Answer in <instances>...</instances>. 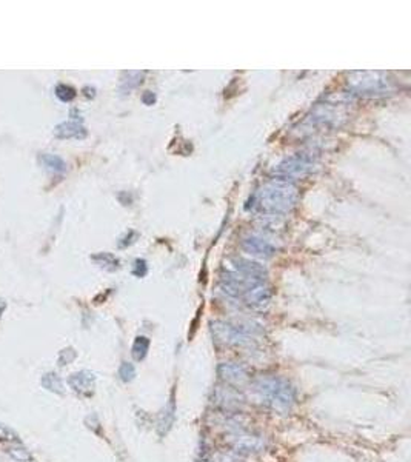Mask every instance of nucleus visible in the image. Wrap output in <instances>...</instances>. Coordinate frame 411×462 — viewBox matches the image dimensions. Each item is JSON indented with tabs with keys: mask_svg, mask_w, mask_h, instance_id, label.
<instances>
[{
	"mask_svg": "<svg viewBox=\"0 0 411 462\" xmlns=\"http://www.w3.org/2000/svg\"><path fill=\"white\" fill-rule=\"evenodd\" d=\"M297 193L285 180H272L257 193V205L265 213H288L296 202Z\"/></svg>",
	"mask_w": 411,
	"mask_h": 462,
	"instance_id": "nucleus-2",
	"label": "nucleus"
},
{
	"mask_svg": "<svg viewBox=\"0 0 411 462\" xmlns=\"http://www.w3.org/2000/svg\"><path fill=\"white\" fill-rule=\"evenodd\" d=\"M40 160L48 170H53V171H57V173L65 171V162L56 154H42Z\"/></svg>",
	"mask_w": 411,
	"mask_h": 462,
	"instance_id": "nucleus-11",
	"label": "nucleus"
},
{
	"mask_svg": "<svg viewBox=\"0 0 411 462\" xmlns=\"http://www.w3.org/2000/svg\"><path fill=\"white\" fill-rule=\"evenodd\" d=\"M142 101H144V104H147V105H153V104H154V101H156V97H154L153 92L147 91L145 94H144V97H142Z\"/></svg>",
	"mask_w": 411,
	"mask_h": 462,
	"instance_id": "nucleus-20",
	"label": "nucleus"
},
{
	"mask_svg": "<svg viewBox=\"0 0 411 462\" xmlns=\"http://www.w3.org/2000/svg\"><path fill=\"white\" fill-rule=\"evenodd\" d=\"M244 248L248 251V253H253V254H259V256H265V257H269L274 251V248L262 241V239H257V238H250V239H245L244 241Z\"/></svg>",
	"mask_w": 411,
	"mask_h": 462,
	"instance_id": "nucleus-9",
	"label": "nucleus"
},
{
	"mask_svg": "<svg viewBox=\"0 0 411 462\" xmlns=\"http://www.w3.org/2000/svg\"><path fill=\"white\" fill-rule=\"evenodd\" d=\"M211 462H242L236 451H216L211 456Z\"/></svg>",
	"mask_w": 411,
	"mask_h": 462,
	"instance_id": "nucleus-13",
	"label": "nucleus"
},
{
	"mask_svg": "<svg viewBox=\"0 0 411 462\" xmlns=\"http://www.w3.org/2000/svg\"><path fill=\"white\" fill-rule=\"evenodd\" d=\"M225 441L236 453H257V451H262L266 445L265 439L262 436L247 433L244 430L228 435Z\"/></svg>",
	"mask_w": 411,
	"mask_h": 462,
	"instance_id": "nucleus-4",
	"label": "nucleus"
},
{
	"mask_svg": "<svg viewBox=\"0 0 411 462\" xmlns=\"http://www.w3.org/2000/svg\"><path fill=\"white\" fill-rule=\"evenodd\" d=\"M251 387L259 401L272 410L287 411L296 401V391L291 384L278 376H259L253 381Z\"/></svg>",
	"mask_w": 411,
	"mask_h": 462,
	"instance_id": "nucleus-1",
	"label": "nucleus"
},
{
	"mask_svg": "<svg viewBox=\"0 0 411 462\" xmlns=\"http://www.w3.org/2000/svg\"><path fill=\"white\" fill-rule=\"evenodd\" d=\"M213 335L217 342L223 345H247L251 344V336L239 327L230 325L225 322H214L211 325Z\"/></svg>",
	"mask_w": 411,
	"mask_h": 462,
	"instance_id": "nucleus-3",
	"label": "nucleus"
},
{
	"mask_svg": "<svg viewBox=\"0 0 411 462\" xmlns=\"http://www.w3.org/2000/svg\"><path fill=\"white\" fill-rule=\"evenodd\" d=\"M93 259L97 260V262H99L102 267H105V268H108V265H111V270H116L117 265H119V260H117L113 254H110V253L96 254V256H93Z\"/></svg>",
	"mask_w": 411,
	"mask_h": 462,
	"instance_id": "nucleus-16",
	"label": "nucleus"
},
{
	"mask_svg": "<svg viewBox=\"0 0 411 462\" xmlns=\"http://www.w3.org/2000/svg\"><path fill=\"white\" fill-rule=\"evenodd\" d=\"M150 348V341L145 336H139L132 345V356L135 360H142L147 356V351Z\"/></svg>",
	"mask_w": 411,
	"mask_h": 462,
	"instance_id": "nucleus-12",
	"label": "nucleus"
},
{
	"mask_svg": "<svg viewBox=\"0 0 411 462\" xmlns=\"http://www.w3.org/2000/svg\"><path fill=\"white\" fill-rule=\"evenodd\" d=\"M8 453H10L16 460H19V462H28V460H31V454H29L28 450L23 448V447H13V448L8 450Z\"/></svg>",
	"mask_w": 411,
	"mask_h": 462,
	"instance_id": "nucleus-17",
	"label": "nucleus"
},
{
	"mask_svg": "<svg viewBox=\"0 0 411 462\" xmlns=\"http://www.w3.org/2000/svg\"><path fill=\"white\" fill-rule=\"evenodd\" d=\"M93 382H94V378L93 375H89L86 372H82V373H76L70 378V384L74 390L77 391H86V390H91L93 387Z\"/></svg>",
	"mask_w": 411,
	"mask_h": 462,
	"instance_id": "nucleus-10",
	"label": "nucleus"
},
{
	"mask_svg": "<svg viewBox=\"0 0 411 462\" xmlns=\"http://www.w3.org/2000/svg\"><path fill=\"white\" fill-rule=\"evenodd\" d=\"M311 167H313V163L310 160L297 156V157H291L285 163L279 165V174H282L284 177H302L311 171Z\"/></svg>",
	"mask_w": 411,
	"mask_h": 462,
	"instance_id": "nucleus-7",
	"label": "nucleus"
},
{
	"mask_svg": "<svg viewBox=\"0 0 411 462\" xmlns=\"http://www.w3.org/2000/svg\"><path fill=\"white\" fill-rule=\"evenodd\" d=\"M120 376L123 381H129L134 376V367L128 362H123L120 367Z\"/></svg>",
	"mask_w": 411,
	"mask_h": 462,
	"instance_id": "nucleus-19",
	"label": "nucleus"
},
{
	"mask_svg": "<svg viewBox=\"0 0 411 462\" xmlns=\"http://www.w3.org/2000/svg\"><path fill=\"white\" fill-rule=\"evenodd\" d=\"M43 387L48 388L51 391H56V393H62V382L60 379L54 375V373H50V375H45L43 376V381H42Z\"/></svg>",
	"mask_w": 411,
	"mask_h": 462,
	"instance_id": "nucleus-14",
	"label": "nucleus"
},
{
	"mask_svg": "<svg viewBox=\"0 0 411 462\" xmlns=\"http://www.w3.org/2000/svg\"><path fill=\"white\" fill-rule=\"evenodd\" d=\"M56 96L62 101V102H71L76 97V89L68 86V85H57L56 86Z\"/></svg>",
	"mask_w": 411,
	"mask_h": 462,
	"instance_id": "nucleus-15",
	"label": "nucleus"
},
{
	"mask_svg": "<svg viewBox=\"0 0 411 462\" xmlns=\"http://www.w3.org/2000/svg\"><path fill=\"white\" fill-rule=\"evenodd\" d=\"M0 441L4 442H13V441H19V436L16 435V432L4 424H0Z\"/></svg>",
	"mask_w": 411,
	"mask_h": 462,
	"instance_id": "nucleus-18",
	"label": "nucleus"
},
{
	"mask_svg": "<svg viewBox=\"0 0 411 462\" xmlns=\"http://www.w3.org/2000/svg\"><path fill=\"white\" fill-rule=\"evenodd\" d=\"M214 402L216 405H219L223 410H241L245 404L244 396L239 393V390L230 387V385H223V387H217L214 391Z\"/></svg>",
	"mask_w": 411,
	"mask_h": 462,
	"instance_id": "nucleus-6",
	"label": "nucleus"
},
{
	"mask_svg": "<svg viewBox=\"0 0 411 462\" xmlns=\"http://www.w3.org/2000/svg\"><path fill=\"white\" fill-rule=\"evenodd\" d=\"M219 376L220 379L228 384V385H234V387H242L248 382L250 376H248V372L247 368L241 364H233V362H225V364H220L219 368Z\"/></svg>",
	"mask_w": 411,
	"mask_h": 462,
	"instance_id": "nucleus-5",
	"label": "nucleus"
},
{
	"mask_svg": "<svg viewBox=\"0 0 411 462\" xmlns=\"http://www.w3.org/2000/svg\"><path fill=\"white\" fill-rule=\"evenodd\" d=\"M56 137L59 139H83L86 136V129L76 120H68L56 126Z\"/></svg>",
	"mask_w": 411,
	"mask_h": 462,
	"instance_id": "nucleus-8",
	"label": "nucleus"
}]
</instances>
